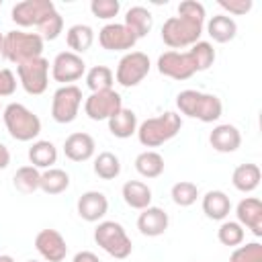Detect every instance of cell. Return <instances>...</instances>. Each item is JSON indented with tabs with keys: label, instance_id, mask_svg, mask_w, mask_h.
<instances>
[{
	"label": "cell",
	"instance_id": "6da1fadb",
	"mask_svg": "<svg viewBox=\"0 0 262 262\" xmlns=\"http://www.w3.org/2000/svg\"><path fill=\"white\" fill-rule=\"evenodd\" d=\"M176 106L182 115L190 119H199L203 123H215L223 115V104L217 94H209L192 88L176 94Z\"/></svg>",
	"mask_w": 262,
	"mask_h": 262
},
{
	"label": "cell",
	"instance_id": "7a4b0ae2",
	"mask_svg": "<svg viewBox=\"0 0 262 262\" xmlns=\"http://www.w3.org/2000/svg\"><path fill=\"white\" fill-rule=\"evenodd\" d=\"M182 129V119L176 111H164L158 117H149L137 127V139L143 147H160Z\"/></svg>",
	"mask_w": 262,
	"mask_h": 262
},
{
	"label": "cell",
	"instance_id": "3957f363",
	"mask_svg": "<svg viewBox=\"0 0 262 262\" xmlns=\"http://www.w3.org/2000/svg\"><path fill=\"white\" fill-rule=\"evenodd\" d=\"M4 127L16 141H33L41 133V119L20 102H10L2 111Z\"/></svg>",
	"mask_w": 262,
	"mask_h": 262
},
{
	"label": "cell",
	"instance_id": "277c9868",
	"mask_svg": "<svg viewBox=\"0 0 262 262\" xmlns=\"http://www.w3.org/2000/svg\"><path fill=\"white\" fill-rule=\"evenodd\" d=\"M205 23L186 18V16H170L162 25V41L172 49H184L192 47L196 41H201Z\"/></svg>",
	"mask_w": 262,
	"mask_h": 262
},
{
	"label": "cell",
	"instance_id": "5b68a950",
	"mask_svg": "<svg viewBox=\"0 0 262 262\" xmlns=\"http://www.w3.org/2000/svg\"><path fill=\"white\" fill-rule=\"evenodd\" d=\"M43 39L37 33L25 31H8L4 33V53L10 63H25L37 57H43Z\"/></svg>",
	"mask_w": 262,
	"mask_h": 262
},
{
	"label": "cell",
	"instance_id": "8992f818",
	"mask_svg": "<svg viewBox=\"0 0 262 262\" xmlns=\"http://www.w3.org/2000/svg\"><path fill=\"white\" fill-rule=\"evenodd\" d=\"M94 242L117 260H125L133 252V242L119 221H100L94 229Z\"/></svg>",
	"mask_w": 262,
	"mask_h": 262
},
{
	"label": "cell",
	"instance_id": "52a82bcc",
	"mask_svg": "<svg viewBox=\"0 0 262 262\" xmlns=\"http://www.w3.org/2000/svg\"><path fill=\"white\" fill-rule=\"evenodd\" d=\"M80 104H82V90L76 84L59 86L51 98V119L59 125H68L78 117Z\"/></svg>",
	"mask_w": 262,
	"mask_h": 262
},
{
	"label": "cell",
	"instance_id": "ba28073f",
	"mask_svg": "<svg viewBox=\"0 0 262 262\" xmlns=\"http://www.w3.org/2000/svg\"><path fill=\"white\" fill-rule=\"evenodd\" d=\"M149 70H151V61L143 51H129L117 63L115 80L123 88H133L139 82H143V78L149 74Z\"/></svg>",
	"mask_w": 262,
	"mask_h": 262
},
{
	"label": "cell",
	"instance_id": "9c48e42d",
	"mask_svg": "<svg viewBox=\"0 0 262 262\" xmlns=\"http://www.w3.org/2000/svg\"><path fill=\"white\" fill-rule=\"evenodd\" d=\"M16 76L27 94L39 96L47 90V84H49V59L37 57V59L25 61L16 66Z\"/></svg>",
	"mask_w": 262,
	"mask_h": 262
},
{
	"label": "cell",
	"instance_id": "30bf717a",
	"mask_svg": "<svg viewBox=\"0 0 262 262\" xmlns=\"http://www.w3.org/2000/svg\"><path fill=\"white\" fill-rule=\"evenodd\" d=\"M121 108H123V98L113 88L100 90V92H90V96L84 100V113L92 121H108Z\"/></svg>",
	"mask_w": 262,
	"mask_h": 262
},
{
	"label": "cell",
	"instance_id": "8fae6325",
	"mask_svg": "<svg viewBox=\"0 0 262 262\" xmlns=\"http://www.w3.org/2000/svg\"><path fill=\"white\" fill-rule=\"evenodd\" d=\"M55 10L57 8L51 0H23L12 6L10 18L18 27H39Z\"/></svg>",
	"mask_w": 262,
	"mask_h": 262
},
{
	"label": "cell",
	"instance_id": "7c38bea8",
	"mask_svg": "<svg viewBox=\"0 0 262 262\" xmlns=\"http://www.w3.org/2000/svg\"><path fill=\"white\" fill-rule=\"evenodd\" d=\"M158 72L166 78H172V80H188L196 74V68H194V61L190 57L188 51H164L160 57H158Z\"/></svg>",
	"mask_w": 262,
	"mask_h": 262
},
{
	"label": "cell",
	"instance_id": "4fadbf2b",
	"mask_svg": "<svg viewBox=\"0 0 262 262\" xmlns=\"http://www.w3.org/2000/svg\"><path fill=\"white\" fill-rule=\"evenodd\" d=\"M84 74H86V61L82 59V55H78L74 51L57 53L51 63V76L61 86H68V84L80 80Z\"/></svg>",
	"mask_w": 262,
	"mask_h": 262
},
{
	"label": "cell",
	"instance_id": "5bb4252c",
	"mask_svg": "<svg viewBox=\"0 0 262 262\" xmlns=\"http://www.w3.org/2000/svg\"><path fill=\"white\" fill-rule=\"evenodd\" d=\"M98 43L106 51H131L137 43V37L123 23H108L98 31Z\"/></svg>",
	"mask_w": 262,
	"mask_h": 262
},
{
	"label": "cell",
	"instance_id": "9a60e30c",
	"mask_svg": "<svg viewBox=\"0 0 262 262\" xmlns=\"http://www.w3.org/2000/svg\"><path fill=\"white\" fill-rule=\"evenodd\" d=\"M35 250L39 252V256L47 262H61L68 256V244L66 237L57 231V229H41L35 235Z\"/></svg>",
	"mask_w": 262,
	"mask_h": 262
},
{
	"label": "cell",
	"instance_id": "2e32d148",
	"mask_svg": "<svg viewBox=\"0 0 262 262\" xmlns=\"http://www.w3.org/2000/svg\"><path fill=\"white\" fill-rule=\"evenodd\" d=\"M76 209H78V215L84 221L96 223V221H100L106 215V211H108V199L100 190H86L78 199Z\"/></svg>",
	"mask_w": 262,
	"mask_h": 262
},
{
	"label": "cell",
	"instance_id": "e0dca14e",
	"mask_svg": "<svg viewBox=\"0 0 262 262\" xmlns=\"http://www.w3.org/2000/svg\"><path fill=\"white\" fill-rule=\"evenodd\" d=\"M237 223L246 229H250L256 237L262 235V203L256 196H246L235 207Z\"/></svg>",
	"mask_w": 262,
	"mask_h": 262
},
{
	"label": "cell",
	"instance_id": "ac0fdd59",
	"mask_svg": "<svg viewBox=\"0 0 262 262\" xmlns=\"http://www.w3.org/2000/svg\"><path fill=\"white\" fill-rule=\"evenodd\" d=\"M94 149H96L94 137L90 133H84V131L70 133L66 137V141H63V154L72 162H86V160H90L94 156Z\"/></svg>",
	"mask_w": 262,
	"mask_h": 262
},
{
	"label": "cell",
	"instance_id": "d6986e66",
	"mask_svg": "<svg viewBox=\"0 0 262 262\" xmlns=\"http://www.w3.org/2000/svg\"><path fill=\"white\" fill-rule=\"evenodd\" d=\"M209 143L219 154H233L242 145V133L235 125L221 123V125H215L213 131L209 133Z\"/></svg>",
	"mask_w": 262,
	"mask_h": 262
},
{
	"label": "cell",
	"instance_id": "ffe728a7",
	"mask_svg": "<svg viewBox=\"0 0 262 262\" xmlns=\"http://www.w3.org/2000/svg\"><path fill=\"white\" fill-rule=\"evenodd\" d=\"M168 223H170L168 213L164 209L151 207V205L147 209H143L137 217V229L141 235H147V237H158V235L166 233Z\"/></svg>",
	"mask_w": 262,
	"mask_h": 262
},
{
	"label": "cell",
	"instance_id": "44dd1931",
	"mask_svg": "<svg viewBox=\"0 0 262 262\" xmlns=\"http://www.w3.org/2000/svg\"><path fill=\"white\" fill-rule=\"evenodd\" d=\"M121 196L125 201L127 207L131 209H137V211H143L151 205V188L141 182V180H127L121 188Z\"/></svg>",
	"mask_w": 262,
	"mask_h": 262
},
{
	"label": "cell",
	"instance_id": "7402d4cb",
	"mask_svg": "<svg viewBox=\"0 0 262 262\" xmlns=\"http://www.w3.org/2000/svg\"><path fill=\"white\" fill-rule=\"evenodd\" d=\"M203 213L213 221H225L231 211V201L223 190H209L203 196Z\"/></svg>",
	"mask_w": 262,
	"mask_h": 262
},
{
	"label": "cell",
	"instance_id": "603a6c76",
	"mask_svg": "<svg viewBox=\"0 0 262 262\" xmlns=\"http://www.w3.org/2000/svg\"><path fill=\"white\" fill-rule=\"evenodd\" d=\"M29 162L37 170L53 168V164L57 162V147L49 139H37L29 147Z\"/></svg>",
	"mask_w": 262,
	"mask_h": 262
},
{
	"label": "cell",
	"instance_id": "cb8c5ba5",
	"mask_svg": "<svg viewBox=\"0 0 262 262\" xmlns=\"http://www.w3.org/2000/svg\"><path fill=\"white\" fill-rule=\"evenodd\" d=\"M135 37L137 41L145 35H149L151 27H154V16L145 6H131L125 12V23H123Z\"/></svg>",
	"mask_w": 262,
	"mask_h": 262
},
{
	"label": "cell",
	"instance_id": "d4e9b609",
	"mask_svg": "<svg viewBox=\"0 0 262 262\" xmlns=\"http://www.w3.org/2000/svg\"><path fill=\"white\" fill-rule=\"evenodd\" d=\"M207 33L215 43H229L237 35V25L229 14H215L207 23Z\"/></svg>",
	"mask_w": 262,
	"mask_h": 262
},
{
	"label": "cell",
	"instance_id": "484cf974",
	"mask_svg": "<svg viewBox=\"0 0 262 262\" xmlns=\"http://www.w3.org/2000/svg\"><path fill=\"white\" fill-rule=\"evenodd\" d=\"M137 127H139L137 115L131 108H125V106L108 119V131H111V135H115L119 139H127L131 135H135Z\"/></svg>",
	"mask_w": 262,
	"mask_h": 262
},
{
	"label": "cell",
	"instance_id": "4316f807",
	"mask_svg": "<svg viewBox=\"0 0 262 262\" xmlns=\"http://www.w3.org/2000/svg\"><path fill=\"white\" fill-rule=\"evenodd\" d=\"M262 178V172L258 164H239L231 174V184L239 192H252L258 188Z\"/></svg>",
	"mask_w": 262,
	"mask_h": 262
},
{
	"label": "cell",
	"instance_id": "83f0119b",
	"mask_svg": "<svg viewBox=\"0 0 262 262\" xmlns=\"http://www.w3.org/2000/svg\"><path fill=\"white\" fill-rule=\"evenodd\" d=\"M66 43H68L70 51L82 55L94 43V31H92V27L90 25H82V23L72 25L68 29V33H66Z\"/></svg>",
	"mask_w": 262,
	"mask_h": 262
},
{
	"label": "cell",
	"instance_id": "f1b7e54d",
	"mask_svg": "<svg viewBox=\"0 0 262 262\" xmlns=\"http://www.w3.org/2000/svg\"><path fill=\"white\" fill-rule=\"evenodd\" d=\"M164 168H166V164H164L162 154H158L154 149H145L135 158V170L143 178H158L164 174Z\"/></svg>",
	"mask_w": 262,
	"mask_h": 262
},
{
	"label": "cell",
	"instance_id": "f546056e",
	"mask_svg": "<svg viewBox=\"0 0 262 262\" xmlns=\"http://www.w3.org/2000/svg\"><path fill=\"white\" fill-rule=\"evenodd\" d=\"M70 188V174L61 168H47L41 172L39 190L45 194H61Z\"/></svg>",
	"mask_w": 262,
	"mask_h": 262
},
{
	"label": "cell",
	"instance_id": "4dcf8cb0",
	"mask_svg": "<svg viewBox=\"0 0 262 262\" xmlns=\"http://www.w3.org/2000/svg\"><path fill=\"white\" fill-rule=\"evenodd\" d=\"M39 182H41V172L35 166H20L14 176H12V184L18 192L23 194H33L35 190H39Z\"/></svg>",
	"mask_w": 262,
	"mask_h": 262
},
{
	"label": "cell",
	"instance_id": "1f68e13d",
	"mask_svg": "<svg viewBox=\"0 0 262 262\" xmlns=\"http://www.w3.org/2000/svg\"><path fill=\"white\" fill-rule=\"evenodd\" d=\"M94 174L102 180H115L121 174V160L113 151H100L94 158Z\"/></svg>",
	"mask_w": 262,
	"mask_h": 262
},
{
	"label": "cell",
	"instance_id": "d6a6232c",
	"mask_svg": "<svg viewBox=\"0 0 262 262\" xmlns=\"http://www.w3.org/2000/svg\"><path fill=\"white\" fill-rule=\"evenodd\" d=\"M113 84H115V74L108 66H92L86 72V86L90 92L111 90Z\"/></svg>",
	"mask_w": 262,
	"mask_h": 262
},
{
	"label": "cell",
	"instance_id": "836d02e7",
	"mask_svg": "<svg viewBox=\"0 0 262 262\" xmlns=\"http://www.w3.org/2000/svg\"><path fill=\"white\" fill-rule=\"evenodd\" d=\"M188 53H190V57H192V61H194L196 72L209 70V68L215 63V57H217V53H215V49H213V45H211L209 41H196V43L188 49Z\"/></svg>",
	"mask_w": 262,
	"mask_h": 262
},
{
	"label": "cell",
	"instance_id": "e575fe53",
	"mask_svg": "<svg viewBox=\"0 0 262 262\" xmlns=\"http://www.w3.org/2000/svg\"><path fill=\"white\" fill-rule=\"evenodd\" d=\"M244 237H246V229L237 221H221V225L217 229V239L223 246L237 248L244 244Z\"/></svg>",
	"mask_w": 262,
	"mask_h": 262
},
{
	"label": "cell",
	"instance_id": "d590c367",
	"mask_svg": "<svg viewBox=\"0 0 262 262\" xmlns=\"http://www.w3.org/2000/svg\"><path fill=\"white\" fill-rule=\"evenodd\" d=\"M170 196H172L174 205H178V207H190L199 199V186L194 182H190V180H180V182H176L172 186Z\"/></svg>",
	"mask_w": 262,
	"mask_h": 262
},
{
	"label": "cell",
	"instance_id": "8d00e7d4",
	"mask_svg": "<svg viewBox=\"0 0 262 262\" xmlns=\"http://www.w3.org/2000/svg\"><path fill=\"white\" fill-rule=\"evenodd\" d=\"M61 31H63V16H61L57 10L51 12V14L37 27V35H39L43 41H55Z\"/></svg>",
	"mask_w": 262,
	"mask_h": 262
},
{
	"label": "cell",
	"instance_id": "74e56055",
	"mask_svg": "<svg viewBox=\"0 0 262 262\" xmlns=\"http://www.w3.org/2000/svg\"><path fill=\"white\" fill-rule=\"evenodd\" d=\"M229 262H262V244L260 242H250V244L237 246L231 252Z\"/></svg>",
	"mask_w": 262,
	"mask_h": 262
},
{
	"label": "cell",
	"instance_id": "f35d334b",
	"mask_svg": "<svg viewBox=\"0 0 262 262\" xmlns=\"http://www.w3.org/2000/svg\"><path fill=\"white\" fill-rule=\"evenodd\" d=\"M121 10V2L119 0H92L90 2V12L96 16V18H102V20H111L119 14Z\"/></svg>",
	"mask_w": 262,
	"mask_h": 262
},
{
	"label": "cell",
	"instance_id": "ab89813d",
	"mask_svg": "<svg viewBox=\"0 0 262 262\" xmlns=\"http://www.w3.org/2000/svg\"><path fill=\"white\" fill-rule=\"evenodd\" d=\"M178 16H186V18H194V20L205 23L207 12H205V6L201 2H196V0H182L178 4Z\"/></svg>",
	"mask_w": 262,
	"mask_h": 262
},
{
	"label": "cell",
	"instance_id": "60d3db41",
	"mask_svg": "<svg viewBox=\"0 0 262 262\" xmlns=\"http://www.w3.org/2000/svg\"><path fill=\"white\" fill-rule=\"evenodd\" d=\"M225 12L233 14V16H242V14H248L254 6L252 0H219L217 2Z\"/></svg>",
	"mask_w": 262,
	"mask_h": 262
},
{
	"label": "cell",
	"instance_id": "b9f144b4",
	"mask_svg": "<svg viewBox=\"0 0 262 262\" xmlns=\"http://www.w3.org/2000/svg\"><path fill=\"white\" fill-rule=\"evenodd\" d=\"M16 90V78L8 68H0V98L12 96Z\"/></svg>",
	"mask_w": 262,
	"mask_h": 262
},
{
	"label": "cell",
	"instance_id": "7bdbcfd3",
	"mask_svg": "<svg viewBox=\"0 0 262 262\" xmlns=\"http://www.w3.org/2000/svg\"><path fill=\"white\" fill-rule=\"evenodd\" d=\"M72 262H100V260H98V256H96L94 252H90V250H82V252H78V254L74 256Z\"/></svg>",
	"mask_w": 262,
	"mask_h": 262
},
{
	"label": "cell",
	"instance_id": "ee69618b",
	"mask_svg": "<svg viewBox=\"0 0 262 262\" xmlns=\"http://www.w3.org/2000/svg\"><path fill=\"white\" fill-rule=\"evenodd\" d=\"M8 164H10V151H8V147L0 141V170L8 168Z\"/></svg>",
	"mask_w": 262,
	"mask_h": 262
},
{
	"label": "cell",
	"instance_id": "f6af8a7d",
	"mask_svg": "<svg viewBox=\"0 0 262 262\" xmlns=\"http://www.w3.org/2000/svg\"><path fill=\"white\" fill-rule=\"evenodd\" d=\"M6 59V53H4V33H0V63Z\"/></svg>",
	"mask_w": 262,
	"mask_h": 262
},
{
	"label": "cell",
	"instance_id": "bcb514c9",
	"mask_svg": "<svg viewBox=\"0 0 262 262\" xmlns=\"http://www.w3.org/2000/svg\"><path fill=\"white\" fill-rule=\"evenodd\" d=\"M0 262H14V260H12V256H8V254H0Z\"/></svg>",
	"mask_w": 262,
	"mask_h": 262
},
{
	"label": "cell",
	"instance_id": "7dc6e473",
	"mask_svg": "<svg viewBox=\"0 0 262 262\" xmlns=\"http://www.w3.org/2000/svg\"><path fill=\"white\" fill-rule=\"evenodd\" d=\"M27 262H37V260H27Z\"/></svg>",
	"mask_w": 262,
	"mask_h": 262
},
{
	"label": "cell",
	"instance_id": "c3c4849f",
	"mask_svg": "<svg viewBox=\"0 0 262 262\" xmlns=\"http://www.w3.org/2000/svg\"><path fill=\"white\" fill-rule=\"evenodd\" d=\"M0 6H2V0H0Z\"/></svg>",
	"mask_w": 262,
	"mask_h": 262
}]
</instances>
